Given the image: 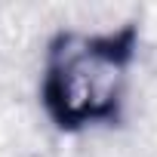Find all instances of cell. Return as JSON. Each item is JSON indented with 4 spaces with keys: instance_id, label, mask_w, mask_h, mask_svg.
<instances>
[{
    "instance_id": "6da1fadb",
    "label": "cell",
    "mask_w": 157,
    "mask_h": 157,
    "mask_svg": "<svg viewBox=\"0 0 157 157\" xmlns=\"http://www.w3.org/2000/svg\"><path fill=\"white\" fill-rule=\"evenodd\" d=\"M129 56V31L120 37H59L43 83L49 114L62 126H83L111 117L123 96Z\"/></svg>"
}]
</instances>
